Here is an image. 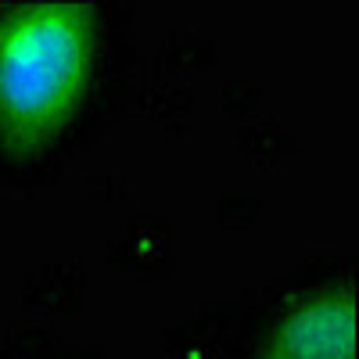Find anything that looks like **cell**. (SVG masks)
Segmentation results:
<instances>
[{"instance_id": "1", "label": "cell", "mask_w": 359, "mask_h": 359, "mask_svg": "<svg viewBox=\"0 0 359 359\" xmlns=\"http://www.w3.org/2000/svg\"><path fill=\"white\" fill-rule=\"evenodd\" d=\"M97 57V15L83 0H36L0 18V151L29 162L79 115Z\"/></svg>"}, {"instance_id": "2", "label": "cell", "mask_w": 359, "mask_h": 359, "mask_svg": "<svg viewBox=\"0 0 359 359\" xmlns=\"http://www.w3.org/2000/svg\"><path fill=\"white\" fill-rule=\"evenodd\" d=\"M359 298L352 284L309 291L266 331L255 359H355Z\"/></svg>"}]
</instances>
